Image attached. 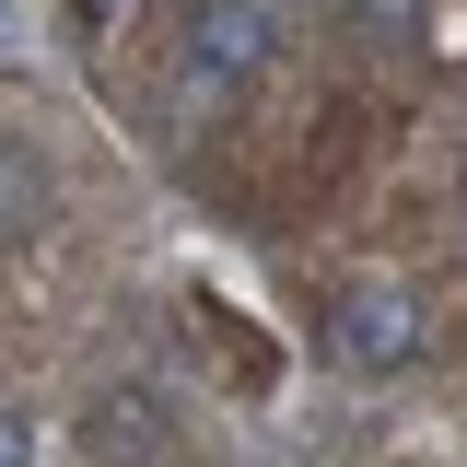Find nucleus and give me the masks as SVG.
Here are the masks:
<instances>
[{"label": "nucleus", "mask_w": 467, "mask_h": 467, "mask_svg": "<svg viewBox=\"0 0 467 467\" xmlns=\"http://www.w3.org/2000/svg\"><path fill=\"white\" fill-rule=\"evenodd\" d=\"M420 339H432V316H420V292H398V281L339 292V316H327V350H339L350 374H409Z\"/></svg>", "instance_id": "nucleus-1"}, {"label": "nucleus", "mask_w": 467, "mask_h": 467, "mask_svg": "<svg viewBox=\"0 0 467 467\" xmlns=\"http://www.w3.org/2000/svg\"><path fill=\"white\" fill-rule=\"evenodd\" d=\"M257 36H269L257 12H234V0H199V58H211V70H245V58H257Z\"/></svg>", "instance_id": "nucleus-2"}, {"label": "nucleus", "mask_w": 467, "mask_h": 467, "mask_svg": "<svg viewBox=\"0 0 467 467\" xmlns=\"http://www.w3.org/2000/svg\"><path fill=\"white\" fill-rule=\"evenodd\" d=\"M0 467H24V420L12 409H0Z\"/></svg>", "instance_id": "nucleus-3"}]
</instances>
